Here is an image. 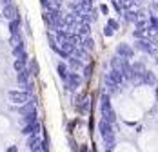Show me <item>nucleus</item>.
Segmentation results:
<instances>
[{
  "label": "nucleus",
  "mask_w": 158,
  "mask_h": 152,
  "mask_svg": "<svg viewBox=\"0 0 158 152\" xmlns=\"http://www.w3.org/2000/svg\"><path fill=\"white\" fill-rule=\"evenodd\" d=\"M100 116H102V120L113 123V125L116 122V114H114V109L111 105L109 92H102L100 94Z\"/></svg>",
  "instance_id": "1"
},
{
  "label": "nucleus",
  "mask_w": 158,
  "mask_h": 152,
  "mask_svg": "<svg viewBox=\"0 0 158 152\" xmlns=\"http://www.w3.org/2000/svg\"><path fill=\"white\" fill-rule=\"evenodd\" d=\"M98 130H100V136H102V139H104L106 147L114 149L116 138H114V130H113V123H109V122H106V120L100 118V122H98Z\"/></svg>",
  "instance_id": "2"
},
{
  "label": "nucleus",
  "mask_w": 158,
  "mask_h": 152,
  "mask_svg": "<svg viewBox=\"0 0 158 152\" xmlns=\"http://www.w3.org/2000/svg\"><path fill=\"white\" fill-rule=\"evenodd\" d=\"M82 82H84V76L80 74V73L69 71V73H67V80L64 82V85H65V89H69L71 92H75L82 87Z\"/></svg>",
  "instance_id": "3"
},
{
  "label": "nucleus",
  "mask_w": 158,
  "mask_h": 152,
  "mask_svg": "<svg viewBox=\"0 0 158 152\" xmlns=\"http://www.w3.org/2000/svg\"><path fill=\"white\" fill-rule=\"evenodd\" d=\"M114 54H118V56H122V58H126V60H133L135 54H136V49L131 46V44L120 42V44L116 46V49H114Z\"/></svg>",
  "instance_id": "4"
},
{
  "label": "nucleus",
  "mask_w": 158,
  "mask_h": 152,
  "mask_svg": "<svg viewBox=\"0 0 158 152\" xmlns=\"http://www.w3.org/2000/svg\"><path fill=\"white\" fill-rule=\"evenodd\" d=\"M29 98H31V94H27L26 91H9L7 92V100L11 102V103H15V105H24V103H27L29 102Z\"/></svg>",
  "instance_id": "5"
},
{
  "label": "nucleus",
  "mask_w": 158,
  "mask_h": 152,
  "mask_svg": "<svg viewBox=\"0 0 158 152\" xmlns=\"http://www.w3.org/2000/svg\"><path fill=\"white\" fill-rule=\"evenodd\" d=\"M2 16H4L7 22L16 20V18H22V16H20V11H18V7H16L15 2H11V4H7V6H4V7H2Z\"/></svg>",
  "instance_id": "6"
},
{
  "label": "nucleus",
  "mask_w": 158,
  "mask_h": 152,
  "mask_svg": "<svg viewBox=\"0 0 158 152\" xmlns=\"http://www.w3.org/2000/svg\"><path fill=\"white\" fill-rule=\"evenodd\" d=\"M135 49L136 51H140V53H147V54H151V51L155 49L153 46V42L149 40V38H138V40H135Z\"/></svg>",
  "instance_id": "7"
},
{
  "label": "nucleus",
  "mask_w": 158,
  "mask_h": 152,
  "mask_svg": "<svg viewBox=\"0 0 158 152\" xmlns=\"http://www.w3.org/2000/svg\"><path fill=\"white\" fill-rule=\"evenodd\" d=\"M89 102H91V100H89L84 92H80V94L75 96V107H77V110H78L80 114H84V112L89 109Z\"/></svg>",
  "instance_id": "8"
},
{
  "label": "nucleus",
  "mask_w": 158,
  "mask_h": 152,
  "mask_svg": "<svg viewBox=\"0 0 158 152\" xmlns=\"http://www.w3.org/2000/svg\"><path fill=\"white\" fill-rule=\"evenodd\" d=\"M27 149H29V152H42V138H40V134L27 136Z\"/></svg>",
  "instance_id": "9"
},
{
  "label": "nucleus",
  "mask_w": 158,
  "mask_h": 152,
  "mask_svg": "<svg viewBox=\"0 0 158 152\" xmlns=\"http://www.w3.org/2000/svg\"><path fill=\"white\" fill-rule=\"evenodd\" d=\"M29 82H31V73H29V69H24V71L16 73V83H18L20 89H24Z\"/></svg>",
  "instance_id": "10"
},
{
  "label": "nucleus",
  "mask_w": 158,
  "mask_h": 152,
  "mask_svg": "<svg viewBox=\"0 0 158 152\" xmlns=\"http://www.w3.org/2000/svg\"><path fill=\"white\" fill-rule=\"evenodd\" d=\"M75 33L82 36V38H85V36H91V22H78L77 24V29Z\"/></svg>",
  "instance_id": "11"
},
{
  "label": "nucleus",
  "mask_w": 158,
  "mask_h": 152,
  "mask_svg": "<svg viewBox=\"0 0 158 152\" xmlns=\"http://www.w3.org/2000/svg\"><path fill=\"white\" fill-rule=\"evenodd\" d=\"M109 76L113 78V82H114V83H116L118 87H124L126 83H129V82H127V78H126V76L122 74L120 71H116V69H111V71H109Z\"/></svg>",
  "instance_id": "12"
},
{
  "label": "nucleus",
  "mask_w": 158,
  "mask_h": 152,
  "mask_svg": "<svg viewBox=\"0 0 158 152\" xmlns=\"http://www.w3.org/2000/svg\"><path fill=\"white\" fill-rule=\"evenodd\" d=\"M22 27H24V20L22 18H16L9 22V34H22Z\"/></svg>",
  "instance_id": "13"
},
{
  "label": "nucleus",
  "mask_w": 158,
  "mask_h": 152,
  "mask_svg": "<svg viewBox=\"0 0 158 152\" xmlns=\"http://www.w3.org/2000/svg\"><path fill=\"white\" fill-rule=\"evenodd\" d=\"M142 83L147 87H156V74L153 71H145L142 74Z\"/></svg>",
  "instance_id": "14"
},
{
  "label": "nucleus",
  "mask_w": 158,
  "mask_h": 152,
  "mask_svg": "<svg viewBox=\"0 0 158 152\" xmlns=\"http://www.w3.org/2000/svg\"><path fill=\"white\" fill-rule=\"evenodd\" d=\"M67 65H69V71H77V73H78L80 69H84V65H85V63L80 60V58H77V56H69Z\"/></svg>",
  "instance_id": "15"
},
{
  "label": "nucleus",
  "mask_w": 158,
  "mask_h": 152,
  "mask_svg": "<svg viewBox=\"0 0 158 152\" xmlns=\"http://www.w3.org/2000/svg\"><path fill=\"white\" fill-rule=\"evenodd\" d=\"M27 63H29L27 54H26V56H22V58H15V62H13V69H15L16 73H20V71L27 69Z\"/></svg>",
  "instance_id": "16"
},
{
  "label": "nucleus",
  "mask_w": 158,
  "mask_h": 152,
  "mask_svg": "<svg viewBox=\"0 0 158 152\" xmlns=\"http://www.w3.org/2000/svg\"><path fill=\"white\" fill-rule=\"evenodd\" d=\"M56 73H58V76L62 78V82H65L67 80V73H69V65H67V62L62 60L56 63Z\"/></svg>",
  "instance_id": "17"
},
{
  "label": "nucleus",
  "mask_w": 158,
  "mask_h": 152,
  "mask_svg": "<svg viewBox=\"0 0 158 152\" xmlns=\"http://www.w3.org/2000/svg\"><path fill=\"white\" fill-rule=\"evenodd\" d=\"M104 85H106V89H107L109 92H113V94H114V92H116L118 89H120V87H118V85H116V83L113 82V78L109 76V73H107V74L104 76Z\"/></svg>",
  "instance_id": "18"
},
{
  "label": "nucleus",
  "mask_w": 158,
  "mask_h": 152,
  "mask_svg": "<svg viewBox=\"0 0 158 152\" xmlns=\"http://www.w3.org/2000/svg\"><path fill=\"white\" fill-rule=\"evenodd\" d=\"M131 69H133V74H138V76H142L147 69H145V63H143L142 60H138V62H133L131 63Z\"/></svg>",
  "instance_id": "19"
},
{
  "label": "nucleus",
  "mask_w": 158,
  "mask_h": 152,
  "mask_svg": "<svg viewBox=\"0 0 158 152\" xmlns=\"http://www.w3.org/2000/svg\"><path fill=\"white\" fill-rule=\"evenodd\" d=\"M11 54H13V58H22V56H26V54H27V53H26V44L11 47Z\"/></svg>",
  "instance_id": "20"
},
{
  "label": "nucleus",
  "mask_w": 158,
  "mask_h": 152,
  "mask_svg": "<svg viewBox=\"0 0 158 152\" xmlns=\"http://www.w3.org/2000/svg\"><path fill=\"white\" fill-rule=\"evenodd\" d=\"M82 47H84L85 51L93 53V51H95V40H93L91 36H85V38H82Z\"/></svg>",
  "instance_id": "21"
},
{
  "label": "nucleus",
  "mask_w": 158,
  "mask_h": 152,
  "mask_svg": "<svg viewBox=\"0 0 158 152\" xmlns=\"http://www.w3.org/2000/svg\"><path fill=\"white\" fill-rule=\"evenodd\" d=\"M27 69H29L31 76H38V74H40V73H38V62L35 60V58H31V60H29V63H27Z\"/></svg>",
  "instance_id": "22"
},
{
  "label": "nucleus",
  "mask_w": 158,
  "mask_h": 152,
  "mask_svg": "<svg viewBox=\"0 0 158 152\" xmlns=\"http://www.w3.org/2000/svg\"><path fill=\"white\" fill-rule=\"evenodd\" d=\"M9 44H11V47L24 44V34H13V36H9Z\"/></svg>",
  "instance_id": "23"
},
{
  "label": "nucleus",
  "mask_w": 158,
  "mask_h": 152,
  "mask_svg": "<svg viewBox=\"0 0 158 152\" xmlns=\"http://www.w3.org/2000/svg\"><path fill=\"white\" fill-rule=\"evenodd\" d=\"M93 67H95L93 62H87V63L84 65V78H89V76L93 74Z\"/></svg>",
  "instance_id": "24"
},
{
  "label": "nucleus",
  "mask_w": 158,
  "mask_h": 152,
  "mask_svg": "<svg viewBox=\"0 0 158 152\" xmlns=\"http://www.w3.org/2000/svg\"><path fill=\"white\" fill-rule=\"evenodd\" d=\"M149 27H153V29H158V15H149Z\"/></svg>",
  "instance_id": "25"
},
{
  "label": "nucleus",
  "mask_w": 158,
  "mask_h": 152,
  "mask_svg": "<svg viewBox=\"0 0 158 152\" xmlns=\"http://www.w3.org/2000/svg\"><path fill=\"white\" fill-rule=\"evenodd\" d=\"M107 26H109V27H113L114 31L120 29V22H118L116 18H107Z\"/></svg>",
  "instance_id": "26"
},
{
  "label": "nucleus",
  "mask_w": 158,
  "mask_h": 152,
  "mask_svg": "<svg viewBox=\"0 0 158 152\" xmlns=\"http://www.w3.org/2000/svg\"><path fill=\"white\" fill-rule=\"evenodd\" d=\"M145 29H136L135 27V31H133V36H135V40H138V38H145Z\"/></svg>",
  "instance_id": "27"
},
{
  "label": "nucleus",
  "mask_w": 158,
  "mask_h": 152,
  "mask_svg": "<svg viewBox=\"0 0 158 152\" xmlns=\"http://www.w3.org/2000/svg\"><path fill=\"white\" fill-rule=\"evenodd\" d=\"M102 33H104V36H106V38H111V36H113V34H114L116 31L113 29V27H109V26L106 24V26H104V31H102Z\"/></svg>",
  "instance_id": "28"
},
{
  "label": "nucleus",
  "mask_w": 158,
  "mask_h": 152,
  "mask_svg": "<svg viewBox=\"0 0 158 152\" xmlns=\"http://www.w3.org/2000/svg\"><path fill=\"white\" fill-rule=\"evenodd\" d=\"M98 11H100V13H102V15H109V6H107V4H104V2H100V4H98Z\"/></svg>",
  "instance_id": "29"
},
{
  "label": "nucleus",
  "mask_w": 158,
  "mask_h": 152,
  "mask_svg": "<svg viewBox=\"0 0 158 152\" xmlns=\"http://www.w3.org/2000/svg\"><path fill=\"white\" fill-rule=\"evenodd\" d=\"M78 152H89V147L85 143H82V145H78Z\"/></svg>",
  "instance_id": "30"
},
{
  "label": "nucleus",
  "mask_w": 158,
  "mask_h": 152,
  "mask_svg": "<svg viewBox=\"0 0 158 152\" xmlns=\"http://www.w3.org/2000/svg\"><path fill=\"white\" fill-rule=\"evenodd\" d=\"M6 152H18V147H16V145H11V147L6 149Z\"/></svg>",
  "instance_id": "31"
},
{
  "label": "nucleus",
  "mask_w": 158,
  "mask_h": 152,
  "mask_svg": "<svg viewBox=\"0 0 158 152\" xmlns=\"http://www.w3.org/2000/svg\"><path fill=\"white\" fill-rule=\"evenodd\" d=\"M11 2H13V0H0V6L4 7V6H7V4H11Z\"/></svg>",
  "instance_id": "32"
},
{
  "label": "nucleus",
  "mask_w": 158,
  "mask_h": 152,
  "mask_svg": "<svg viewBox=\"0 0 158 152\" xmlns=\"http://www.w3.org/2000/svg\"><path fill=\"white\" fill-rule=\"evenodd\" d=\"M155 96H156V103H158V85L155 87Z\"/></svg>",
  "instance_id": "33"
},
{
  "label": "nucleus",
  "mask_w": 158,
  "mask_h": 152,
  "mask_svg": "<svg viewBox=\"0 0 158 152\" xmlns=\"http://www.w3.org/2000/svg\"><path fill=\"white\" fill-rule=\"evenodd\" d=\"M155 112H156V116H158V103H156V107H155Z\"/></svg>",
  "instance_id": "34"
},
{
  "label": "nucleus",
  "mask_w": 158,
  "mask_h": 152,
  "mask_svg": "<svg viewBox=\"0 0 158 152\" xmlns=\"http://www.w3.org/2000/svg\"><path fill=\"white\" fill-rule=\"evenodd\" d=\"M131 2H136V4H140V2H142V0H131Z\"/></svg>",
  "instance_id": "35"
},
{
  "label": "nucleus",
  "mask_w": 158,
  "mask_h": 152,
  "mask_svg": "<svg viewBox=\"0 0 158 152\" xmlns=\"http://www.w3.org/2000/svg\"><path fill=\"white\" fill-rule=\"evenodd\" d=\"M155 62H156V65H158V58H155Z\"/></svg>",
  "instance_id": "36"
},
{
  "label": "nucleus",
  "mask_w": 158,
  "mask_h": 152,
  "mask_svg": "<svg viewBox=\"0 0 158 152\" xmlns=\"http://www.w3.org/2000/svg\"><path fill=\"white\" fill-rule=\"evenodd\" d=\"M116 2H120V0H116Z\"/></svg>",
  "instance_id": "37"
},
{
  "label": "nucleus",
  "mask_w": 158,
  "mask_h": 152,
  "mask_svg": "<svg viewBox=\"0 0 158 152\" xmlns=\"http://www.w3.org/2000/svg\"><path fill=\"white\" fill-rule=\"evenodd\" d=\"M0 16H2V13H0Z\"/></svg>",
  "instance_id": "38"
}]
</instances>
